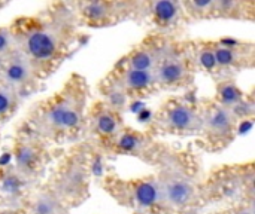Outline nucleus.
I'll return each mask as SVG.
<instances>
[{"instance_id": "nucleus-1", "label": "nucleus", "mask_w": 255, "mask_h": 214, "mask_svg": "<svg viewBox=\"0 0 255 214\" xmlns=\"http://www.w3.org/2000/svg\"><path fill=\"white\" fill-rule=\"evenodd\" d=\"M16 49L34 66L39 77L48 76L66 58L75 33L63 16L27 18L10 27Z\"/></svg>"}, {"instance_id": "nucleus-2", "label": "nucleus", "mask_w": 255, "mask_h": 214, "mask_svg": "<svg viewBox=\"0 0 255 214\" xmlns=\"http://www.w3.org/2000/svg\"><path fill=\"white\" fill-rule=\"evenodd\" d=\"M85 98L84 80L73 76L58 94L42 101L31 112L30 134L51 140L75 136L84 122Z\"/></svg>"}, {"instance_id": "nucleus-3", "label": "nucleus", "mask_w": 255, "mask_h": 214, "mask_svg": "<svg viewBox=\"0 0 255 214\" xmlns=\"http://www.w3.org/2000/svg\"><path fill=\"white\" fill-rule=\"evenodd\" d=\"M194 58L190 48L170 43L163 58L154 69L157 86L176 89L191 85L194 74Z\"/></svg>"}, {"instance_id": "nucleus-4", "label": "nucleus", "mask_w": 255, "mask_h": 214, "mask_svg": "<svg viewBox=\"0 0 255 214\" xmlns=\"http://www.w3.org/2000/svg\"><path fill=\"white\" fill-rule=\"evenodd\" d=\"M111 195H114L121 204L134 207L139 210H161L166 212L161 201L158 179H136L130 182L109 180L108 186Z\"/></svg>"}, {"instance_id": "nucleus-5", "label": "nucleus", "mask_w": 255, "mask_h": 214, "mask_svg": "<svg viewBox=\"0 0 255 214\" xmlns=\"http://www.w3.org/2000/svg\"><path fill=\"white\" fill-rule=\"evenodd\" d=\"M161 201L166 212H179L190 209L199 200V189L194 180L184 171L169 170L158 179Z\"/></svg>"}, {"instance_id": "nucleus-6", "label": "nucleus", "mask_w": 255, "mask_h": 214, "mask_svg": "<svg viewBox=\"0 0 255 214\" xmlns=\"http://www.w3.org/2000/svg\"><path fill=\"white\" fill-rule=\"evenodd\" d=\"M202 127L200 131L209 144L215 147H223L229 144L236 131L239 118L232 109L217 104L215 101L209 103L206 107H202Z\"/></svg>"}, {"instance_id": "nucleus-7", "label": "nucleus", "mask_w": 255, "mask_h": 214, "mask_svg": "<svg viewBox=\"0 0 255 214\" xmlns=\"http://www.w3.org/2000/svg\"><path fill=\"white\" fill-rule=\"evenodd\" d=\"M158 127L173 134L199 133L202 127V110L182 100H172L163 106L155 118Z\"/></svg>"}, {"instance_id": "nucleus-8", "label": "nucleus", "mask_w": 255, "mask_h": 214, "mask_svg": "<svg viewBox=\"0 0 255 214\" xmlns=\"http://www.w3.org/2000/svg\"><path fill=\"white\" fill-rule=\"evenodd\" d=\"M67 206L78 204L84 200L88 189V171L79 158H72L63 164L51 188Z\"/></svg>"}, {"instance_id": "nucleus-9", "label": "nucleus", "mask_w": 255, "mask_h": 214, "mask_svg": "<svg viewBox=\"0 0 255 214\" xmlns=\"http://www.w3.org/2000/svg\"><path fill=\"white\" fill-rule=\"evenodd\" d=\"M39 79L40 77L34 66L18 49H15L0 63V80L13 89L18 97L31 92L36 88Z\"/></svg>"}, {"instance_id": "nucleus-10", "label": "nucleus", "mask_w": 255, "mask_h": 214, "mask_svg": "<svg viewBox=\"0 0 255 214\" xmlns=\"http://www.w3.org/2000/svg\"><path fill=\"white\" fill-rule=\"evenodd\" d=\"M13 158L15 171L27 180L36 177L46 164V152L39 137L33 134H22L21 139L15 142Z\"/></svg>"}, {"instance_id": "nucleus-11", "label": "nucleus", "mask_w": 255, "mask_h": 214, "mask_svg": "<svg viewBox=\"0 0 255 214\" xmlns=\"http://www.w3.org/2000/svg\"><path fill=\"white\" fill-rule=\"evenodd\" d=\"M111 89L120 94H151L157 88V80L154 71L149 70H133L120 69L112 73V80L109 83Z\"/></svg>"}, {"instance_id": "nucleus-12", "label": "nucleus", "mask_w": 255, "mask_h": 214, "mask_svg": "<svg viewBox=\"0 0 255 214\" xmlns=\"http://www.w3.org/2000/svg\"><path fill=\"white\" fill-rule=\"evenodd\" d=\"M215 55L217 67L220 70H238L241 67H250L254 61V48L250 45L244 48L238 42L223 40L211 42Z\"/></svg>"}, {"instance_id": "nucleus-13", "label": "nucleus", "mask_w": 255, "mask_h": 214, "mask_svg": "<svg viewBox=\"0 0 255 214\" xmlns=\"http://www.w3.org/2000/svg\"><path fill=\"white\" fill-rule=\"evenodd\" d=\"M126 4L123 3H111V1H88L79 4V15L87 25H109L117 22Z\"/></svg>"}, {"instance_id": "nucleus-14", "label": "nucleus", "mask_w": 255, "mask_h": 214, "mask_svg": "<svg viewBox=\"0 0 255 214\" xmlns=\"http://www.w3.org/2000/svg\"><path fill=\"white\" fill-rule=\"evenodd\" d=\"M170 43L160 42H148L134 48L127 58L124 60L123 69H133V70H149L154 71L160 60L163 58L164 52L167 51Z\"/></svg>"}, {"instance_id": "nucleus-15", "label": "nucleus", "mask_w": 255, "mask_h": 214, "mask_svg": "<svg viewBox=\"0 0 255 214\" xmlns=\"http://www.w3.org/2000/svg\"><path fill=\"white\" fill-rule=\"evenodd\" d=\"M90 119H91L93 131L105 140H112L123 130L121 119L112 106H105V104L94 106Z\"/></svg>"}, {"instance_id": "nucleus-16", "label": "nucleus", "mask_w": 255, "mask_h": 214, "mask_svg": "<svg viewBox=\"0 0 255 214\" xmlns=\"http://www.w3.org/2000/svg\"><path fill=\"white\" fill-rule=\"evenodd\" d=\"M148 10L152 22L160 28L176 27L184 15L182 3L178 1H152L148 3Z\"/></svg>"}, {"instance_id": "nucleus-17", "label": "nucleus", "mask_w": 255, "mask_h": 214, "mask_svg": "<svg viewBox=\"0 0 255 214\" xmlns=\"http://www.w3.org/2000/svg\"><path fill=\"white\" fill-rule=\"evenodd\" d=\"M109 142L112 143L114 150H117L118 153L137 155V156H142V153L146 152L151 146V142L145 134L133 130H121Z\"/></svg>"}, {"instance_id": "nucleus-18", "label": "nucleus", "mask_w": 255, "mask_h": 214, "mask_svg": "<svg viewBox=\"0 0 255 214\" xmlns=\"http://www.w3.org/2000/svg\"><path fill=\"white\" fill-rule=\"evenodd\" d=\"M67 207L52 189H42L30 198L28 214H66Z\"/></svg>"}, {"instance_id": "nucleus-19", "label": "nucleus", "mask_w": 255, "mask_h": 214, "mask_svg": "<svg viewBox=\"0 0 255 214\" xmlns=\"http://www.w3.org/2000/svg\"><path fill=\"white\" fill-rule=\"evenodd\" d=\"M214 101L235 112L245 101V97H244V92L238 88V85L233 80H223V82H218L217 95Z\"/></svg>"}, {"instance_id": "nucleus-20", "label": "nucleus", "mask_w": 255, "mask_h": 214, "mask_svg": "<svg viewBox=\"0 0 255 214\" xmlns=\"http://www.w3.org/2000/svg\"><path fill=\"white\" fill-rule=\"evenodd\" d=\"M18 94L0 80V124L6 122L18 107Z\"/></svg>"}, {"instance_id": "nucleus-21", "label": "nucleus", "mask_w": 255, "mask_h": 214, "mask_svg": "<svg viewBox=\"0 0 255 214\" xmlns=\"http://www.w3.org/2000/svg\"><path fill=\"white\" fill-rule=\"evenodd\" d=\"M194 51H196V55L193 57L194 58V64L197 63L199 67H202L208 73H212V74L218 73V67H217V61H215V55H214L211 42L196 48Z\"/></svg>"}, {"instance_id": "nucleus-22", "label": "nucleus", "mask_w": 255, "mask_h": 214, "mask_svg": "<svg viewBox=\"0 0 255 214\" xmlns=\"http://www.w3.org/2000/svg\"><path fill=\"white\" fill-rule=\"evenodd\" d=\"M15 49H16V46H15V39L10 31V27H7V28L1 27L0 28V63L6 57H9Z\"/></svg>"}, {"instance_id": "nucleus-23", "label": "nucleus", "mask_w": 255, "mask_h": 214, "mask_svg": "<svg viewBox=\"0 0 255 214\" xmlns=\"http://www.w3.org/2000/svg\"><path fill=\"white\" fill-rule=\"evenodd\" d=\"M230 214H254V210H253V207H250V209H241V210L232 212Z\"/></svg>"}]
</instances>
